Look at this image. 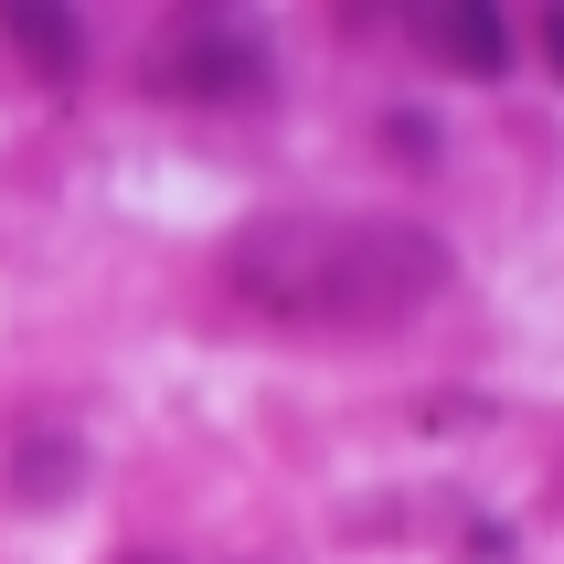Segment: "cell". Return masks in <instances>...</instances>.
<instances>
[{
  "instance_id": "7a4b0ae2",
  "label": "cell",
  "mask_w": 564,
  "mask_h": 564,
  "mask_svg": "<svg viewBox=\"0 0 564 564\" xmlns=\"http://www.w3.org/2000/svg\"><path fill=\"white\" fill-rule=\"evenodd\" d=\"M150 96H182V107H246V96L278 86V54L267 32L235 22V11H182V22L150 43Z\"/></svg>"
},
{
  "instance_id": "277c9868",
  "label": "cell",
  "mask_w": 564,
  "mask_h": 564,
  "mask_svg": "<svg viewBox=\"0 0 564 564\" xmlns=\"http://www.w3.org/2000/svg\"><path fill=\"white\" fill-rule=\"evenodd\" d=\"M0 43H11L32 75H54V86H75V64H86V32H75V11H54V0H0Z\"/></svg>"
},
{
  "instance_id": "3957f363",
  "label": "cell",
  "mask_w": 564,
  "mask_h": 564,
  "mask_svg": "<svg viewBox=\"0 0 564 564\" xmlns=\"http://www.w3.org/2000/svg\"><path fill=\"white\" fill-rule=\"evenodd\" d=\"M415 54L458 64V75H501L511 64V22L490 0H415Z\"/></svg>"
},
{
  "instance_id": "6da1fadb",
  "label": "cell",
  "mask_w": 564,
  "mask_h": 564,
  "mask_svg": "<svg viewBox=\"0 0 564 564\" xmlns=\"http://www.w3.org/2000/svg\"><path fill=\"white\" fill-rule=\"evenodd\" d=\"M224 288L278 330H394L447 288V235L415 214H256L224 235Z\"/></svg>"
},
{
  "instance_id": "5b68a950",
  "label": "cell",
  "mask_w": 564,
  "mask_h": 564,
  "mask_svg": "<svg viewBox=\"0 0 564 564\" xmlns=\"http://www.w3.org/2000/svg\"><path fill=\"white\" fill-rule=\"evenodd\" d=\"M86 490V447H75V426H32L22 447H11V501L22 511H54Z\"/></svg>"
},
{
  "instance_id": "8992f818",
  "label": "cell",
  "mask_w": 564,
  "mask_h": 564,
  "mask_svg": "<svg viewBox=\"0 0 564 564\" xmlns=\"http://www.w3.org/2000/svg\"><path fill=\"white\" fill-rule=\"evenodd\" d=\"M543 54H554V75H564V0L543 11Z\"/></svg>"
}]
</instances>
